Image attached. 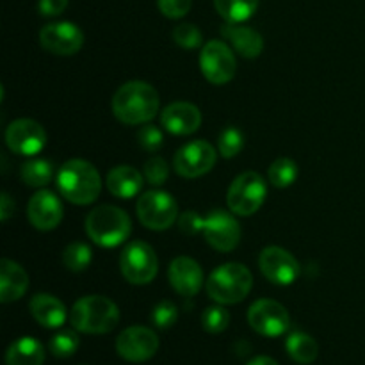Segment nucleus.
Masks as SVG:
<instances>
[{
  "mask_svg": "<svg viewBox=\"0 0 365 365\" xmlns=\"http://www.w3.org/2000/svg\"><path fill=\"white\" fill-rule=\"evenodd\" d=\"M159 93L143 81L125 82L113 96V114L125 125L150 123L159 113Z\"/></svg>",
  "mask_w": 365,
  "mask_h": 365,
  "instance_id": "obj_1",
  "label": "nucleus"
},
{
  "mask_svg": "<svg viewBox=\"0 0 365 365\" xmlns=\"http://www.w3.org/2000/svg\"><path fill=\"white\" fill-rule=\"evenodd\" d=\"M57 187L61 196L75 205H89L102 191V178L91 163L71 159L61 166L57 173Z\"/></svg>",
  "mask_w": 365,
  "mask_h": 365,
  "instance_id": "obj_2",
  "label": "nucleus"
},
{
  "mask_svg": "<svg viewBox=\"0 0 365 365\" xmlns=\"http://www.w3.org/2000/svg\"><path fill=\"white\" fill-rule=\"evenodd\" d=\"M71 327L89 335L109 334L120 321V309L106 296L91 294L78 299L71 309Z\"/></svg>",
  "mask_w": 365,
  "mask_h": 365,
  "instance_id": "obj_3",
  "label": "nucleus"
},
{
  "mask_svg": "<svg viewBox=\"0 0 365 365\" xmlns=\"http://www.w3.org/2000/svg\"><path fill=\"white\" fill-rule=\"evenodd\" d=\"M86 232L98 246L114 248L127 241L132 232V223L128 214L120 207L100 205L86 217Z\"/></svg>",
  "mask_w": 365,
  "mask_h": 365,
  "instance_id": "obj_4",
  "label": "nucleus"
},
{
  "mask_svg": "<svg viewBox=\"0 0 365 365\" xmlns=\"http://www.w3.org/2000/svg\"><path fill=\"white\" fill-rule=\"evenodd\" d=\"M253 274L246 266L228 262L212 271L207 280V294L220 305H235L250 294Z\"/></svg>",
  "mask_w": 365,
  "mask_h": 365,
  "instance_id": "obj_5",
  "label": "nucleus"
},
{
  "mask_svg": "<svg viewBox=\"0 0 365 365\" xmlns=\"http://www.w3.org/2000/svg\"><path fill=\"white\" fill-rule=\"evenodd\" d=\"M266 195V180L255 171H246L235 177V180L228 187V209L237 216H252L262 207Z\"/></svg>",
  "mask_w": 365,
  "mask_h": 365,
  "instance_id": "obj_6",
  "label": "nucleus"
},
{
  "mask_svg": "<svg viewBox=\"0 0 365 365\" xmlns=\"http://www.w3.org/2000/svg\"><path fill=\"white\" fill-rule=\"evenodd\" d=\"M138 217L148 230H168L178 217V205L166 191H146L138 200Z\"/></svg>",
  "mask_w": 365,
  "mask_h": 365,
  "instance_id": "obj_7",
  "label": "nucleus"
},
{
  "mask_svg": "<svg viewBox=\"0 0 365 365\" xmlns=\"http://www.w3.org/2000/svg\"><path fill=\"white\" fill-rule=\"evenodd\" d=\"M120 267L125 280L134 285H146L157 277L159 260L148 242L134 241L121 253Z\"/></svg>",
  "mask_w": 365,
  "mask_h": 365,
  "instance_id": "obj_8",
  "label": "nucleus"
},
{
  "mask_svg": "<svg viewBox=\"0 0 365 365\" xmlns=\"http://www.w3.org/2000/svg\"><path fill=\"white\" fill-rule=\"evenodd\" d=\"M200 70L210 84L223 86L235 77L237 61L227 43L212 39L203 45L200 53Z\"/></svg>",
  "mask_w": 365,
  "mask_h": 365,
  "instance_id": "obj_9",
  "label": "nucleus"
},
{
  "mask_svg": "<svg viewBox=\"0 0 365 365\" xmlns=\"http://www.w3.org/2000/svg\"><path fill=\"white\" fill-rule=\"evenodd\" d=\"M216 150L210 143L196 139L182 146L173 159V168L180 177L198 178L209 173L216 164Z\"/></svg>",
  "mask_w": 365,
  "mask_h": 365,
  "instance_id": "obj_10",
  "label": "nucleus"
},
{
  "mask_svg": "<svg viewBox=\"0 0 365 365\" xmlns=\"http://www.w3.org/2000/svg\"><path fill=\"white\" fill-rule=\"evenodd\" d=\"M248 323L264 337H280L289 330L291 317L285 307L274 299H257L248 310Z\"/></svg>",
  "mask_w": 365,
  "mask_h": 365,
  "instance_id": "obj_11",
  "label": "nucleus"
},
{
  "mask_svg": "<svg viewBox=\"0 0 365 365\" xmlns=\"http://www.w3.org/2000/svg\"><path fill=\"white\" fill-rule=\"evenodd\" d=\"M159 349V337L153 330L145 327H130L121 331L116 339V351L123 360L141 364L152 359Z\"/></svg>",
  "mask_w": 365,
  "mask_h": 365,
  "instance_id": "obj_12",
  "label": "nucleus"
},
{
  "mask_svg": "<svg viewBox=\"0 0 365 365\" xmlns=\"http://www.w3.org/2000/svg\"><path fill=\"white\" fill-rule=\"evenodd\" d=\"M203 235L214 250L227 253L237 248L239 241H241V227L234 217V212L214 209L205 217Z\"/></svg>",
  "mask_w": 365,
  "mask_h": 365,
  "instance_id": "obj_13",
  "label": "nucleus"
},
{
  "mask_svg": "<svg viewBox=\"0 0 365 365\" xmlns=\"http://www.w3.org/2000/svg\"><path fill=\"white\" fill-rule=\"evenodd\" d=\"M39 43L53 56H73L84 45V34L71 21H56L39 31Z\"/></svg>",
  "mask_w": 365,
  "mask_h": 365,
  "instance_id": "obj_14",
  "label": "nucleus"
},
{
  "mask_svg": "<svg viewBox=\"0 0 365 365\" xmlns=\"http://www.w3.org/2000/svg\"><path fill=\"white\" fill-rule=\"evenodd\" d=\"M259 266L264 277L277 285H292L299 277L298 260L280 246H267L259 257Z\"/></svg>",
  "mask_w": 365,
  "mask_h": 365,
  "instance_id": "obj_15",
  "label": "nucleus"
},
{
  "mask_svg": "<svg viewBox=\"0 0 365 365\" xmlns=\"http://www.w3.org/2000/svg\"><path fill=\"white\" fill-rule=\"evenodd\" d=\"M6 143L11 152L18 155H36L46 145V132L38 121L20 118L14 120L6 130Z\"/></svg>",
  "mask_w": 365,
  "mask_h": 365,
  "instance_id": "obj_16",
  "label": "nucleus"
},
{
  "mask_svg": "<svg viewBox=\"0 0 365 365\" xmlns=\"http://www.w3.org/2000/svg\"><path fill=\"white\" fill-rule=\"evenodd\" d=\"M27 217L32 227L41 232H48L59 227L61 220H63V203H61L59 196L46 189L36 192L29 200Z\"/></svg>",
  "mask_w": 365,
  "mask_h": 365,
  "instance_id": "obj_17",
  "label": "nucleus"
},
{
  "mask_svg": "<svg viewBox=\"0 0 365 365\" xmlns=\"http://www.w3.org/2000/svg\"><path fill=\"white\" fill-rule=\"evenodd\" d=\"M168 278H170V284L175 292L185 296V298L198 294L203 285L202 266L191 257H177L170 264Z\"/></svg>",
  "mask_w": 365,
  "mask_h": 365,
  "instance_id": "obj_18",
  "label": "nucleus"
},
{
  "mask_svg": "<svg viewBox=\"0 0 365 365\" xmlns=\"http://www.w3.org/2000/svg\"><path fill=\"white\" fill-rule=\"evenodd\" d=\"M160 123L170 134L191 135L202 127V113L195 103L175 102L163 110Z\"/></svg>",
  "mask_w": 365,
  "mask_h": 365,
  "instance_id": "obj_19",
  "label": "nucleus"
},
{
  "mask_svg": "<svg viewBox=\"0 0 365 365\" xmlns=\"http://www.w3.org/2000/svg\"><path fill=\"white\" fill-rule=\"evenodd\" d=\"M221 34L223 38L234 46L235 52L239 56L246 57V59H255L262 53L264 50V39L255 29L248 27L242 24H234V21H227L221 27Z\"/></svg>",
  "mask_w": 365,
  "mask_h": 365,
  "instance_id": "obj_20",
  "label": "nucleus"
},
{
  "mask_svg": "<svg viewBox=\"0 0 365 365\" xmlns=\"http://www.w3.org/2000/svg\"><path fill=\"white\" fill-rule=\"evenodd\" d=\"M29 289V274L14 260H0V302L13 303L25 296Z\"/></svg>",
  "mask_w": 365,
  "mask_h": 365,
  "instance_id": "obj_21",
  "label": "nucleus"
},
{
  "mask_svg": "<svg viewBox=\"0 0 365 365\" xmlns=\"http://www.w3.org/2000/svg\"><path fill=\"white\" fill-rule=\"evenodd\" d=\"M31 314L36 323L45 328H59L66 321V307L52 294H36L31 299Z\"/></svg>",
  "mask_w": 365,
  "mask_h": 365,
  "instance_id": "obj_22",
  "label": "nucleus"
},
{
  "mask_svg": "<svg viewBox=\"0 0 365 365\" xmlns=\"http://www.w3.org/2000/svg\"><path fill=\"white\" fill-rule=\"evenodd\" d=\"M107 187L116 198L128 200L141 191L143 175L132 166H116L107 175Z\"/></svg>",
  "mask_w": 365,
  "mask_h": 365,
  "instance_id": "obj_23",
  "label": "nucleus"
},
{
  "mask_svg": "<svg viewBox=\"0 0 365 365\" xmlns=\"http://www.w3.org/2000/svg\"><path fill=\"white\" fill-rule=\"evenodd\" d=\"M45 349L34 337H20L7 348V365H43Z\"/></svg>",
  "mask_w": 365,
  "mask_h": 365,
  "instance_id": "obj_24",
  "label": "nucleus"
},
{
  "mask_svg": "<svg viewBox=\"0 0 365 365\" xmlns=\"http://www.w3.org/2000/svg\"><path fill=\"white\" fill-rule=\"evenodd\" d=\"M285 349L294 362L303 365L312 364L319 353V346L314 341V337L303 334V331H292L285 341Z\"/></svg>",
  "mask_w": 365,
  "mask_h": 365,
  "instance_id": "obj_25",
  "label": "nucleus"
},
{
  "mask_svg": "<svg viewBox=\"0 0 365 365\" xmlns=\"http://www.w3.org/2000/svg\"><path fill=\"white\" fill-rule=\"evenodd\" d=\"M214 7L227 21L242 24L253 16L259 0H214Z\"/></svg>",
  "mask_w": 365,
  "mask_h": 365,
  "instance_id": "obj_26",
  "label": "nucleus"
},
{
  "mask_svg": "<svg viewBox=\"0 0 365 365\" xmlns=\"http://www.w3.org/2000/svg\"><path fill=\"white\" fill-rule=\"evenodd\" d=\"M21 180L29 187H43L48 184L53 177V168L45 159H32L21 166Z\"/></svg>",
  "mask_w": 365,
  "mask_h": 365,
  "instance_id": "obj_27",
  "label": "nucleus"
},
{
  "mask_svg": "<svg viewBox=\"0 0 365 365\" xmlns=\"http://www.w3.org/2000/svg\"><path fill=\"white\" fill-rule=\"evenodd\" d=\"M267 177H269L271 185H274V187H289L298 178V164L292 159H289V157H280V159H277L269 166Z\"/></svg>",
  "mask_w": 365,
  "mask_h": 365,
  "instance_id": "obj_28",
  "label": "nucleus"
},
{
  "mask_svg": "<svg viewBox=\"0 0 365 365\" xmlns=\"http://www.w3.org/2000/svg\"><path fill=\"white\" fill-rule=\"evenodd\" d=\"M93 252L88 245L84 242H71L64 248L63 252V262L66 269L73 271V273H81V271L88 269L91 264Z\"/></svg>",
  "mask_w": 365,
  "mask_h": 365,
  "instance_id": "obj_29",
  "label": "nucleus"
},
{
  "mask_svg": "<svg viewBox=\"0 0 365 365\" xmlns=\"http://www.w3.org/2000/svg\"><path fill=\"white\" fill-rule=\"evenodd\" d=\"M78 346H81V339L75 331L63 330L57 331L52 339H50V351L57 359H68L77 353Z\"/></svg>",
  "mask_w": 365,
  "mask_h": 365,
  "instance_id": "obj_30",
  "label": "nucleus"
},
{
  "mask_svg": "<svg viewBox=\"0 0 365 365\" xmlns=\"http://www.w3.org/2000/svg\"><path fill=\"white\" fill-rule=\"evenodd\" d=\"M230 324V314L225 307L214 305L203 310L202 314V327L209 334H221Z\"/></svg>",
  "mask_w": 365,
  "mask_h": 365,
  "instance_id": "obj_31",
  "label": "nucleus"
},
{
  "mask_svg": "<svg viewBox=\"0 0 365 365\" xmlns=\"http://www.w3.org/2000/svg\"><path fill=\"white\" fill-rule=\"evenodd\" d=\"M242 146H245V135L235 127L225 128L220 134V139H217V150H220L225 159H232V157L237 155Z\"/></svg>",
  "mask_w": 365,
  "mask_h": 365,
  "instance_id": "obj_32",
  "label": "nucleus"
},
{
  "mask_svg": "<svg viewBox=\"0 0 365 365\" xmlns=\"http://www.w3.org/2000/svg\"><path fill=\"white\" fill-rule=\"evenodd\" d=\"M171 36H173L175 43H177L178 46L187 50L198 48L203 41L202 31H200L195 24H178L177 27L173 29V32H171Z\"/></svg>",
  "mask_w": 365,
  "mask_h": 365,
  "instance_id": "obj_33",
  "label": "nucleus"
},
{
  "mask_svg": "<svg viewBox=\"0 0 365 365\" xmlns=\"http://www.w3.org/2000/svg\"><path fill=\"white\" fill-rule=\"evenodd\" d=\"M178 319V310L175 307V303L171 302H160L153 307L152 312V323L155 324L160 330H168V328L173 327Z\"/></svg>",
  "mask_w": 365,
  "mask_h": 365,
  "instance_id": "obj_34",
  "label": "nucleus"
},
{
  "mask_svg": "<svg viewBox=\"0 0 365 365\" xmlns=\"http://www.w3.org/2000/svg\"><path fill=\"white\" fill-rule=\"evenodd\" d=\"M170 175V166L163 157H152L145 164V178L152 185H163Z\"/></svg>",
  "mask_w": 365,
  "mask_h": 365,
  "instance_id": "obj_35",
  "label": "nucleus"
},
{
  "mask_svg": "<svg viewBox=\"0 0 365 365\" xmlns=\"http://www.w3.org/2000/svg\"><path fill=\"white\" fill-rule=\"evenodd\" d=\"M139 145L146 150V152H157L163 146L164 135L160 128L153 127V125H143L138 132Z\"/></svg>",
  "mask_w": 365,
  "mask_h": 365,
  "instance_id": "obj_36",
  "label": "nucleus"
},
{
  "mask_svg": "<svg viewBox=\"0 0 365 365\" xmlns=\"http://www.w3.org/2000/svg\"><path fill=\"white\" fill-rule=\"evenodd\" d=\"M192 0H157L160 13L171 20H178V18L185 16L191 9Z\"/></svg>",
  "mask_w": 365,
  "mask_h": 365,
  "instance_id": "obj_37",
  "label": "nucleus"
},
{
  "mask_svg": "<svg viewBox=\"0 0 365 365\" xmlns=\"http://www.w3.org/2000/svg\"><path fill=\"white\" fill-rule=\"evenodd\" d=\"M203 225H205V220L195 210H187V212L178 217V227L187 235H196L203 232Z\"/></svg>",
  "mask_w": 365,
  "mask_h": 365,
  "instance_id": "obj_38",
  "label": "nucleus"
},
{
  "mask_svg": "<svg viewBox=\"0 0 365 365\" xmlns=\"http://www.w3.org/2000/svg\"><path fill=\"white\" fill-rule=\"evenodd\" d=\"M68 7V0H39L38 11L41 16H59Z\"/></svg>",
  "mask_w": 365,
  "mask_h": 365,
  "instance_id": "obj_39",
  "label": "nucleus"
},
{
  "mask_svg": "<svg viewBox=\"0 0 365 365\" xmlns=\"http://www.w3.org/2000/svg\"><path fill=\"white\" fill-rule=\"evenodd\" d=\"M14 214V202L7 192H2V207H0V220L7 221Z\"/></svg>",
  "mask_w": 365,
  "mask_h": 365,
  "instance_id": "obj_40",
  "label": "nucleus"
},
{
  "mask_svg": "<svg viewBox=\"0 0 365 365\" xmlns=\"http://www.w3.org/2000/svg\"><path fill=\"white\" fill-rule=\"evenodd\" d=\"M246 365H278V364L274 362L273 359H269V356H257V359L250 360Z\"/></svg>",
  "mask_w": 365,
  "mask_h": 365,
  "instance_id": "obj_41",
  "label": "nucleus"
}]
</instances>
